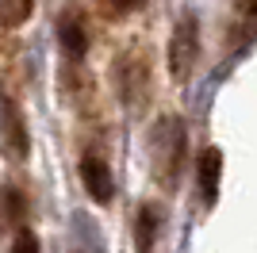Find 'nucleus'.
I'll list each match as a JSON object with an SVG mask.
<instances>
[{"instance_id": "f257e3e1", "label": "nucleus", "mask_w": 257, "mask_h": 253, "mask_svg": "<svg viewBox=\"0 0 257 253\" xmlns=\"http://www.w3.org/2000/svg\"><path fill=\"white\" fill-rule=\"evenodd\" d=\"M184 119L181 115H161L150 131V165H154V180L161 188H177L181 180V165H184Z\"/></svg>"}, {"instance_id": "f03ea898", "label": "nucleus", "mask_w": 257, "mask_h": 253, "mask_svg": "<svg viewBox=\"0 0 257 253\" xmlns=\"http://www.w3.org/2000/svg\"><path fill=\"white\" fill-rule=\"evenodd\" d=\"M196 58H200V20L196 16H181L177 27H173L169 39V73L173 81H188L196 69Z\"/></svg>"}, {"instance_id": "7ed1b4c3", "label": "nucleus", "mask_w": 257, "mask_h": 253, "mask_svg": "<svg viewBox=\"0 0 257 253\" xmlns=\"http://www.w3.org/2000/svg\"><path fill=\"white\" fill-rule=\"evenodd\" d=\"M0 146H4V154H8L12 161H23L27 150H31V142H27V123H23L20 107L12 104L8 96H0Z\"/></svg>"}, {"instance_id": "20e7f679", "label": "nucleus", "mask_w": 257, "mask_h": 253, "mask_svg": "<svg viewBox=\"0 0 257 253\" xmlns=\"http://www.w3.org/2000/svg\"><path fill=\"white\" fill-rule=\"evenodd\" d=\"M81 180H85L88 196H92L96 203H111V196H115V180H111V169L104 165V158L85 154V158H81Z\"/></svg>"}, {"instance_id": "39448f33", "label": "nucleus", "mask_w": 257, "mask_h": 253, "mask_svg": "<svg viewBox=\"0 0 257 253\" xmlns=\"http://www.w3.org/2000/svg\"><path fill=\"white\" fill-rule=\"evenodd\" d=\"M58 39H62V50L69 58H85L88 54V27H85V16L77 8H65L62 20H58Z\"/></svg>"}, {"instance_id": "423d86ee", "label": "nucleus", "mask_w": 257, "mask_h": 253, "mask_svg": "<svg viewBox=\"0 0 257 253\" xmlns=\"http://www.w3.org/2000/svg\"><path fill=\"white\" fill-rule=\"evenodd\" d=\"M123 73H119V81H123V96H127L131 104H139L142 96L150 92V62L146 58H139V54H127V62L119 65Z\"/></svg>"}, {"instance_id": "0eeeda50", "label": "nucleus", "mask_w": 257, "mask_h": 253, "mask_svg": "<svg viewBox=\"0 0 257 253\" xmlns=\"http://www.w3.org/2000/svg\"><path fill=\"white\" fill-rule=\"evenodd\" d=\"M219 180H223V154L207 146L200 154V196L207 207H215V200H219Z\"/></svg>"}, {"instance_id": "6e6552de", "label": "nucleus", "mask_w": 257, "mask_h": 253, "mask_svg": "<svg viewBox=\"0 0 257 253\" xmlns=\"http://www.w3.org/2000/svg\"><path fill=\"white\" fill-rule=\"evenodd\" d=\"M27 226V200L16 188H0V230L16 234Z\"/></svg>"}, {"instance_id": "1a4fd4ad", "label": "nucleus", "mask_w": 257, "mask_h": 253, "mask_svg": "<svg viewBox=\"0 0 257 253\" xmlns=\"http://www.w3.org/2000/svg\"><path fill=\"white\" fill-rule=\"evenodd\" d=\"M158 222H161V207H158V203H146V207L139 211V238H135L139 249H150V245H154Z\"/></svg>"}, {"instance_id": "9d476101", "label": "nucleus", "mask_w": 257, "mask_h": 253, "mask_svg": "<svg viewBox=\"0 0 257 253\" xmlns=\"http://www.w3.org/2000/svg\"><path fill=\"white\" fill-rule=\"evenodd\" d=\"M35 12V0H0V23L4 27H23Z\"/></svg>"}, {"instance_id": "9b49d317", "label": "nucleus", "mask_w": 257, "mask_h": 253, "mask_svg": "<svg viewBox=\"0 0 257 253\" xmlns=\"http://www.w3.org/2000/svg\"><path fill=\"white\" fill-rule=\"evenodd\" d=\"M139 4H146V0H104L107 16H127V12H135Z\"/></svg>"}, {"instance_id": "f8f14e48", "label": "nucleus", "mask_w": 257, "mask_h": 253, "mask_svg": "<svg viewBox=\"0 0 257 253\" xmlns=\"http://www.w3.org/2000/svg\"><path fill=\"white\" fill-rule=\"evenodd\" d=\"M16 234H20V238L12 242V249H39V238H35V234H27V226H23V230H16Z\"/></svg>"}, {"instance_id": "ddd939ff", "label": "nucleus", "mask_w": 257, "mask_h": 253, "mask_svg": "<svg viewBox=\"0 0 257 253\" xmlns=\"http://www.w3.org/2000/svg\"><path fill=\"white\" fill-rule=\"evenodd\" d=\"M238 8H242V16H249V23L257 27V0H238Z\"/></svg>"}]
</instances>
